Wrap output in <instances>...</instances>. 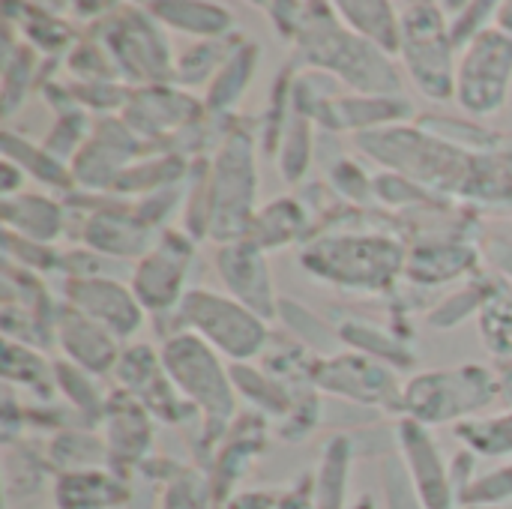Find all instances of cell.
Returning <instances> with one entry per match:
<instances>
[{
	"instance_id": "obj_1",
	"label": "cell",
	"mask_w": 512,
	"mask_h": 509,
	"mask_svg": "<svg viewBox=\"0 0 512 509\" xmlns=\"http://www.w3.org/2000/svg\"><path fill=\"white\" fill-rule=\"evenodd\" d=\"M333 12V6L318 3V15H297L294 36L303 57L342 78L360 96H396L402 90V75L393 66V57L348 30Z\"/></svg>"
},
{
	"instance_id": "obj_2",
	"label": "cell",
	"mask_w": 512,
	"mask_h": 509,
	"mask_svg": "<svg viewBox=\"0 0 512 509\" xmlns=\"http://www.w3.org/2000/svg\"><path fill=\"white\" fill-rule=\"evenodd\" d=\"M162 366L177 387V393L201 414L204 420V444L216 447L222 435L237 423V387L231 369L222 366L219 354L189 330L171 333L159 351Z\"/></svg>"
},
{
	"instance_id": "obj_3",
	"label": "cell",
	"mask_w": 512,
	"mask_h": 509,
	"mask_svg": "<svg viewBox=\"0 0 512 509\" xmlns=\"http://www.w3.org/2000/svg\"><path fill=\"white\" fill-rule=\"evenodd\" d=\"M360 150L375 156L381 165L396 171L399 177L411 180L414 186H435V189H468L474 174V159L453 141L441 135H429L423 129L408 126H387L369 129L357 138Z\"/></svg>"
},
{
	"instance_id": "obj_4",
	"label": "cell",
	"mask_w": 512,
	"mask_h": 509,
	"mask_svg": "<svg viewBox=\"0 0 512 509\" xmlns=\"http://www.w3.org/2000/svg\"><path fill=\"white\" fill-rule=\"evenodd\" d=\"M258 195L255 141L249 132L234 129L219 144L207 189H204V231L219 246L249 237Z\"/></svg>"
},
{
	"instance_id": "obj_5",
	"label": "cell",
	"mask_w": 512,
	"mask_h": 509,
	"mask_svg": "<svg viewBox=\"0 0 512 509\" xmlns=\"http://www.w3.org/2000/svg\"><path fill=\"white\" fill-rule=\"evenodd\" d=\"M300 264L321 282L345 291H387L408 267V252L384 234H336L303 249Z\"/></svg>"
},
{
	"instance_id": "obj_6",
	"label": "cell",
	"mask_w": 512,
	"mask_h": 509,
	"mask_svg": "<svg viewBox=\"0 0 512 509\" xmlns=\"http://www.w3.org/2000/svg\"><path fill=\"white\" fill-rule=\"evenodd\" d=\"M501 396V375L480 363L420 372L402 387V411L423 426L468 423Z\"/></svg>"
},
{
	"instance_id": "obj_7",
	"label": "cell",
	"mask_w": 512,
	"mask_h": 509,
	"mask_svg": "<svg viewBox=\"0 0 512 509\" xmlns=\"http://www.w3.org/2000/svg\"><path fill=\"white\" fill-rule=\"evenodd\" d=\"M450 21L444 3L402 6V63L411 81L435 102L456 99V60H453Z\"/></svg>"
},
{
	"instance_id": "obj_8",
	"label": "cell",
	"mask_w": 512,
	"mask_h": 509,
	"mask_svg": "<svg viewBox=\"0 0 512 509\" xmlns=\"http://www.w3.org/2000/svg\"><path fill=\"white\" fill-rule=\"evenodd\" d=\"M177 309L186 330L204 339L216 354H225L231 363H249L267 345V321L231 294L192 288Z\"/></svg>"
},
{
	"instance_id": "obj_9",
	"label": "cell",
	"mask_w": 512,
	"mask_h": 509,
	"mask_svg": "<svg viewBox=\"0 0 512 509\" xmlns=\"http://www.w3.org/2000/svg\"><path fill=\"white\" fill-rule=\"evenodd\" d=\"M512 90V36L495 24L462 48L456 66V102L474 117L498 114Z\"/></svg>"
},
{
	"instance_id": "obj_10",
	"label": "cell",
	"mask_w": 512,
	"mask_h": 509,
	"mask_svg": "<svg viewBox=\"0 0 512 509\" xmlns=\"http://www.w3.org/2000/svg\"><path fill=\"white\" fill-rule=\"evenodd\" d=\"M195 258V246L180 231H162L153 249L138 261L132 273V291L144 312H165L186 297V270Z\"/></svg>"
},
{
	"instance_id": "obj_11",
	"label": "cell",
	"mask_w": 512,
	"mask_h": 509,
	"mask_svg": "<svg viewBox=\"0 0 512 509\" xmlns=\"http://www.w3.org/2000/svg\"><path fill=\"white\" fill-rule=\"evenodd\" d=\"M66 297L75 312L105 327L114 339H132L144 327V306L135 291L105 276H69Z\"/></svg>"
},
{
	"instance_id": "obj_12",
	"label": "cell",
	"mask_w": 512,
	"mask_h": 509,
	"mask_svg": "<svg viewBox=\"0 0 512 509\" xmlns=\"http://www.w3.org/2000/svg\"><path fill=\"white\" fill-rule=\"evenodd\" d=\"M396 444L399 456L417 486V495L426 509H456L459 498L450 477V462L441 456L429 426L405 417L396 423Z\"/></svg>"
},
{
	"instance_id": "obj_13",
	"label": "cell",
	"mask_w": 512,
	"mask_h": 509,
	"mask_svg": "<svg viewBox=\"0 0 512 509\" xmlns=\"http://www.w3.org/2000/svg\"><path fill=\"white\" fill-rule=\"evenodd\" d=\"M117 381L123 384V393L138 399L147 414L165 420V423H183V411H195L171 384L162 357L150 345H132L120 354L117 363Z\"/></svg>"
},
{
	"instance_id": "obj_14",
	"label": "cell",
	"mask_w": 512,
	"mask_h": 509,
	"mask_svg": "<svg viewBox=\"0 0 512 509\" xmlns=\"http://www.w3.org/2000/svg\"><path fill=\"white\" fill-rule=\"evenodd\" d=\"M309 378L321 390L345 396L351 402L378 405V402L396 399L402 408V390H396L393 369L360 354H339V357L318 360L315 366H309Z\"/></svg>"
},
{
	"instance_id": "obj_15",
	"label": "cell",
	"mask_w": 512,
	"mask_h": 509,
	"mask_svg": "<svg viewBox=\"0 0 512 509\" xmlns=\"http://www.w3.org/2000/svg\"><path fill=\"white\" fill-rule=\"evenodd\" d=\"M216 270H219V276H222V282L234 300H240L243 306L258 312L264 321H270L276 315V294H273V282H270V267H267L264 252L252 240L219 246Z\"/></svg>"
},
{
	"instance_id": "obj_16",
	"label": "cell",
	"mask_w": 512,
	"mask_h": 509,
	"mask_svg": "<svg viewBox=\"0 0 512 509\" xmlns=\"http://www.w3.org/2000/svg\"><path fill=\"white\" fill-rule=\"evenodd\" d=\"M57 345L72 360V366L84 369L87 375H102L117 369L123 354L117 348V339L105 327L93 324L72 306H66L57 318Z\"/></svg>"
},
{
	"instance_id": "obj_17",
	"label": "cell",
	"mask_w": 512,
	"mask_h": 509,
	"mask_svg": "<svg viewBox=\"0 0 512 509\" xmlns=\"http://www.w3.org/2000/svg\"><path fill=\"white\" fill-rule=\"evenodd\" d=\"M51 498L54 509H120L129 501V486L108 468L60 471Z\"/></svg>"
},
{
	"instance_id": "obj_18",
	"label": "cell",
	"mask_w": 512,
	"mask_h": 509,
	"mask_svg": "<svg viewBox=\"0 0 512 509\" xmlns=\"http://www.w3.org/2000/svg\"><path fill=\"white\" fill-rule=\"evenodd\" d=\"M132 153H135L132 135L117 120H105L93 132L90 144L75 156L72 177H78L87 186L117 183L120 180V171H123L126 159H132Z\"/></svg>"
},
{
	"instance_id": "obj_19",
	"label": "cell",
	"mask_w": 512,
	"mask_h": 509,
	"mask_svg": "<svg viewBox=\"0 0 512 509\" xmlns=\"http://www.w3.org/2000/svg\"><path fill=\"white\" fill-rule=\"evenodd\" d=\"M264 450V429L261 420H243V426H231L228 438L219 444V453H213V492L219 504L225 507L237 495V483L249 474L252 462Z\"/></svg>"
},
{
	"instance_id": "obj_20",
	"label": "cell",
	"mask_w": 512,
	"mask_h": 509,
	"mask_svg": "<svg viewBox=\"0 0 512 509\" xmlns=\"http://www.w3.org/2000/svg\"><path fill=\"white\" fill-rule=\"evenodd\" d=\"M84 240L90 249H99L111 258H144L159 237H153L144 216H132V213L105 207L87 219Z\"/></svg>"
},
{
	"instance_id": "obj_21",
	"label": "cell",
	"mask_w": 512,
	"mask_h": 509,
	"mask_svg": "<svg viewBox=\"0 0 512 509\" xmlns=\"http://www.w3.org/2000/svg\"><path fill=\"white\" fill-rule=\"evenodd\" d=\"M105 423H108V441H105L108 462L111 465H138L153 441L147 408L138 399H132L129 393H120V405L108 408Z\"/></svg>"
},
{
	"instance_id": "obj_22",
	"label": "cell",
	"mask_w": 512,
	"mask_h": 509,
	"mask_svg": "<svg viewBox=\"0 0 512 509\" xmlns=\"http://www.w3.org/2000/svg\"><path fill=\"white\" fill-rule=\"evenodd\" d=\"M339 12V21L363 36L366 42L378 45L384 54L399 57L402 51V15L387 0H342L333 6Z\"/></svg>"
},
{
	"instance_id": "obj_23",
	"label": "cell",
	"mask_w": 512,
	"mask_h": 509,
	"mask_svg": "<svg viewBox=\"0 0 512 509\" xmlns=\"http://www.w3.org/2000/svg\"><path fill=\"white\" fill-rule=\"evenodd\" d=\"M3 225L9 234H21L30 243H51L63 231V210L45 195H15L3 198Z\"/></svg>"
},
{
	"instance_id": "obj_24",
	"label": "cell",
	"mask_w": 512,
	"mask_h": 509,
	"mask_svg": "<svg viewBox=\"0 0 512 509\" xmlns=\"http://www.w3.org/2000/svg\"><path fill=\"white\" fill-rule=\"evenodd\" d=\"M351 459H354V444L348 435H333L324 444L315 471V509H351L348 507Z\"/></svg>"
},
{
	"instance_id": "obj_25",
	"label": "cell",
	"mask_w": 512,
	"mask_h": 509,
	"mask_svg": "<svg viewBox=\"0 0 512 509\" xmlns=\"http://www.w3.org/2000/svg\"><path fill=\"white\" fill-rule=\"evenodd\" d=\"M147 9L153 12L156 21L189 36L225 39V33L234 27L231 12L219 3H150Z\"/></svg>"
},
{
	"instance_id": "obj_26",
	"label": "cell",
	"mask_w": 512,
	"mask_h": 509,
	"mask_svg": "<svg viewBox=\"0 0 512 509\" xmlns=\"http://www.w3.org/2000/svg\"><path fill=\"white\" fill-rule=\"evenodd\" d=\"M477 255L468 246L459 243H435V246H417L408 255V267L405 273L411 276V282L420 285H441L450 282L462 273H468L474 267Z\"/></svg>"
},
{
	"instance_id": "obj_27",
	"label": "cell",
	"mask_w": 512,
	"mask_h": 509,
	"mask_svg": "<svg viewBox=\"0 0 512 509\" xmlns=\"http://www.w3.org/2000/svg\"><path fill=\"white\" fill-rule=\"evenodd\" d=\"M477 330L483 345L501 357L512 360V285L510 282H489L480 312H477Z\"/></svg>"
},
{
	"instance_id": "obj_28",
	"label": "cell",
	"mask_w": 512,
	"mask_h": 509,
	"mask_svg": "<svg viewBox=\"0 0 512 509\" xmlns=\"http://www.w3.org/2000/svg\"><path fill=\"white\" fill-rule=\"evenodd\" d=\"M306 228V213L294 198H276L273 204H267L249 228V237L261 252L267 249H279L294 243Z\"/></svg>"
},
{
	"instance_id": "obj_29",
	"label": "cell",
	"mask_w": 512,
	"mask_h": 509,
	"mask_svg": "<svg viewBox=\"0 0 512 509\" xmlns=\"http://www.w3.org/2000/svg\"><path fill=\"white\" fill-rule=\"evenodd\" d=\"M456 438L483 459H507L512 456V408L498 417H474L456 426Z\"/></svg>"
},
{
	"instance_id": "obj_30",
	"label": "cell",
	"mask_w": 512,
	"mask_h": 509,
	"mask_svg": "<svg viewBox=\"0 0 512 509\" xmlns=\"http://www.w3.org/2000/svg\"><path fill=\"white\" fill-rule=\"evenodd\" d=\"M255 57H258V48L252 42H243L228 57V63L219 69V75L213 78L210 93H207V105L213 111H225L243 96V90H246V84H249V78L255 72Z\"/></svg>"
},
{
	"instance_id": "obj_31",
	"label": "cell",
	"mask_w": 512,
	"mask_h": 509,
	"mask_svg": "<svg viewBox=\"0 0 512 509\" xmlns=\"http://www.w3.org/2000/svg\"><path fill=\"white\" fill-rule=\"evenodd\" d=\"M162 509H222L210 474L198 468H177L165 480L162 492Z\"/></svg>"
},
{
	"instance_id": "obj_32",
	"label": "cell",
	"mask_w": 512,
	"mask_h": 509,
	"mask_svg": "<svg viewBox=\"0 0 512 509\" xmlns=\"http://www.w3.org/2000/svg\"><path fill=\"white\" fill-rule=\"evenodd\" d=\"M231 378H234L237 393L246 396L258 411H267L270 417H282V414L291 417L288 390H285L276 378H267V375L255 372V369L246 366V363H234V366H231Z\"/></svg>"
},
{
	"instance_id": "obj_33",
	"label": "cell",
	"mask_w": 512,
	"mask_h": 509,
	"mask_svg": "<svg viewBox=\"0 0 512 509\" xmlns=\"http://www.w3.org/2000/svg\"><path fill=\"white\" fill-rule=\"evenodd\" d=\"M240 45H243V39H240V42L207 39V42L192 45V48L180 57V63H177V81H180V84H198V81H204L207 75L216 78L219 69L228 63V57H231Z\"/></svg>"
},
{
	"instance_id": "obj_34",
	"label": "cell",
	"mask_w": 512,
	"mask_h": 509,
	"mask_svg": "<svg viewBox=\"0 0 512 509\" xmlns=\"http://www.w3.org/2000/svg\"><path fill=\"white\" fill-rule=\"evenodd\" d=\"M105 459H108V447H102L96 438H90L84 432H63L51 444V462L57 465V474L96 468Z\"/></svg>"
},
{
	"instance_id": "obj_35",
	"label": "cell",
	"mask_w": 512,
	"mask_h": 509,
	"mask_svg": "<svg viewBox=\"0 0 512 509\" xmlns=\"http://www.w3.org/2000/svg\"><path fill=\"white\" fill-rule=\"evenodd\" d=\"M512 501V465L495 468L489 474H480L468 492L462 495L459 507H480V509H501Z\"/></svg>"
},
{
	"instance_id": "obj_36",
	"label": "cell",
	"mask_w": 512,
	"mask_h": 509,
	"mask_svg": "<svg viewBox=\"0 0 512 509\" xmlns=\"http://www.w3.org/2000/svg\"><path fill=\"white\" fill-rule=\"evenodd\" d=\"M381 483H384V504H387V509H426L420 495H417V486H414L405 462H402V456L384 459Z\"/></svg>"
},
{
	"instance_id": "obj_37",
	"label": "cell",
	"mask_w": 512,
	"mask_h": 509,
	"mask_svg": "<svg viewBox=\"0 0 512 509\" xmlns=\"http://www.w3.org/2000/svg\"><path fill=\"white\" fill-rule=\"evenodd\" d=\"M3 378L6 381H21L27 387H36L39 381L48 378V366H45V360L36 351L6 339V345H3Z\"/></svg>"
},
{
	"instance_id": "obj_38",
	"label": "cell",
	"mask_w": 512,
	"mask_h": 509,
	"mask_svg": "<svg viewBox=\"0 0 512 509\" xmlns=\"http://www.w3.org/2000/svg\"><path fill=\"white\" fill-rule=\"evenodd\" d=\"M483 294H486V285H471L465 291H459L456 297L444 300L432 315H429V324L435 330H453L456 324H462L468 315H477L480 312V303H483Z\"/></svg>"
},
{
	"instance_id": "obj_39",
	"label": "cell",
	"mask_w": 512,
	"mask_h": 509,
	"mask_svg": "<svg viewBox=\"0 0 512 509\" xmlns=\"http://www.w3.org/2000/svg\"><path fill=\"white\" fill-rule=\"evenodd\" d=\"M309 165V123L297 120L291 135L285 138V159H282V174L285 180H300Z\"/></svg>"
},
{
	"instance_id": "obj_40",
	"label": "cell",
	"mask_w": 512,
	"mask_h": 509,
	"mask_svg": "<svg viewBox=\"0 0 512 509\" xmlns=\"http://www.w3.org/2000/svg\"><path fill=\"white\" fill-rule=\"evenodd\" d=\"M279 509H315V474H306L291 489H285Z\"/></svg>"
},
{
	"instance_id": "obj_41",
	"label": "cell",
	"mask_w": 512,
	"mask_h": 509,
	"mask_svg": "<svg viewBox=\"0 0 512 509\" xmlns=\"http://www.w3.org/2000/svg\"><path fill=\"white\" fill-rule=\"evenodd\" d=\"M282 492L273 489H249V492H237L222 509H279Z\"/></svg>"
},
{
	"instance_id": "obj_42",
	"label": "cell",
	"mask_w": 512,
	"mask_h": 509,
	"mask_svg": "<svg viewBox=\"0 0 512 509\" xmlns=\"http://www.w3.org/2000/svg\"><path fill=\"white\" fill-rule=\"evenodd\" d=\"M489 255H492V261L501 267V273L512 279V243L510 240H501V237H495V240L489 243Z\"/></svg>"
},
{
	"instance_id": "obj_43",
	"label": "cell",
	"mask_w": 512,
	"mask_h": 509,
	"mask_svg": "<svg viewBox=\"0 0 512 509\" xmlns=\"http://www.w3.org/2000/svg\"><path fill=\"white\" fill-rule=\"evenodd\" d=\"M15 180H24V171H18L12 159H3V198H15L18 192Z\"/></svg>"
},
{
	"instance_id": "obj_44",
	"label": "cell",
	"mask_w": 512,
	"mask_h": 509,
	"mask_svg": "<svg viewBox=\"0 0 512 509\" xmlns=\"http://www.w3.org/2000/svg\"><path fill=\"white\" fill-rule=\"evenodd\" d=\"M495 27H498L501 33L512 36V0H507V3H498V12H495Z\"/></svg>"
},
{
	"instance_id": "obj_45",
	"label": "cell",
	"mask_w": 512,
	"mask_h": 509,
	"mask_svg": "<svg viewBox=\"0 0 512 509\" xmlns=\"http://www.w3.org/2000/svg\"><path fill=\"white\" fill-rule=\"evenodd\" d=\"M351 509H375V501H372L369 495H363V498H360V501H357Z\"/></svg>"
},
{
	"instance_id": "obj_46",
	"label": "cell",
	"mask_w": 512,
	"mask_h": 509,
	"mask_svg": "<svg viewBox=\"0 0 512 509\" xmlns=\"http://www.w3.org/2000/svg\"><path fill=\"white\" fill-rule=\"evenodd\" d=\"M465 509H480V507H465Z\"/></svg>"
}]
</instances>
